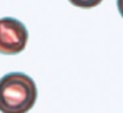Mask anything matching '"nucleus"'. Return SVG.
<instances>
[{
	"instance_id": "nucleus-2",
	"label": "nucleus",
	"mask_w": 123,
	"mask_h": 113,
	"mask_svg": "<svg viewBox=\"0 0 123 113\" xmlns=\"http://www.w3.org/2000/svg\"><path fill=\"white\" fill-rule=\"evenodd\" d=\"M28 30L17 18H0V54L15 55L23 53L28 43Z\"/></svg>"
},
{
	"instance_id": "nucleus-4",
	"label": "nucleus",
	"mask_w": 123,
	"mask_h": 113,
	"mask_svg": "<svg viewBox=\"0 0 123 113\" xmlns=\"http://www.w3.org/2000/svg\"><path fill=\"white\" fill-rule=\"evenodd\" d=\"M117 7L119 11V15L123 17V0H117Z\"/></svg>"
},
{
	"instance_id": "nucleus-1",
	"label": "nucleus",
	"mask_w": 123,
	"mask_h": 113,
	"mask_svg": "<svg viewBox=\"0 0 123 113\" xmlns=\"http://www.w3.org/2000/svg\"><path fill=\"white\" fill-rule=\"evenodd\" d=\"M37 100V87L29 75L9 72L0 78V112L28 113Z\"/></svg>"
},
{
	"instance_id": "nucleus-3",
	"label": "nucleus",
	"mask_w": 123,
	"mask_h": 113,
	"mask_svg": "<svg viewBox=\"0 0 123 113\" xmlns=\"http://www.w3.org/2000/svg\"><path fill=\"white\" fill-rule=\"evenodd\" d=\"M74 7L78 8H83V9H90V8H94L97 5H99L103 0H69Z\"/></svg>"
}]
</instances>
